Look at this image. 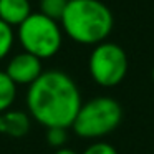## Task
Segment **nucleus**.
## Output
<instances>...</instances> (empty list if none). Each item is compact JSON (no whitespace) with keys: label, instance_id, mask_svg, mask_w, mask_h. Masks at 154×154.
Masks as SVG:
<instances>
[{"label":"nucleus","instance_id":"1","mask_svg":"<svg viewBox=\"0 0 154 154\" xmlns=\"http://www.w3.org/2000/svg\"><path fill=\"white\" fill-rule=\"evenodd\" d=\"M30 116L45 128H71L81 108V93L68 73L48 70L28 86Z\"/></svg>","mask_w":154,"mask_h":154},{"label":"nucleus","instance_id":"2","mask_svg":"<svg viewBox=\"0 0 154 154\" xmlns=\"http://www.w3.org/2000/svg\"><path fill=\"white\" fill-rule=\"evenodd\" d=\"M60 25L63 33L73 42L96 47L108 40L114 18L101 0H71L65 8Z\"/></svg>","mask_w":154,"mask_h":154},{"label":"nucleus","instance_id":"3","mask_svg":"<svg viewBox=\"0 0 154 154\" xmlns=\"http://www.w3.org/2000/svg\"><path fill=\"white\" fill-rule=\"evenodd\" d=\"M123 119V108L111 96H96L86 103H81V108L75 118L73 131L80 137L98 139L111 134Z\"/></svg>","mask_w":154,"mask_h":154},{"label":"nucleus","instance_id":"4","mask_svg":"<svg viewBox=\"0 0 154 154\" xmlns=\"http://www.w3.org/2000/svg\"><path fill=\"white\" fill-rule=\"evenodd\" d=\"M17 28L18 42L27 53L40 60H47L60 51L63 43V30L60 22L37 12L25 18Z\"/></svg>","mask_w":154,"mask_h":154},{"label":"nucleus","instance_id":"5","mask_svg":"<svg viewBox=\"0 0 154 154\" xmlns=\"http://www.w3.org/2000/svg\"><path fill=\"white\" fill-rule=\"evenodd\" d=\"M129 61L124 48L113 42H103L93 48L88 60V70L94 83L113 88L126 78Z\"/></svg>","mask_w":154,"mask_h":154},{"label":"nucleus","instance_id":"6","mask_svg":"<svg viewBox=\"0 0 154 154\" xmlns=\"http://www.w3.org/2000/svg\"><path fill=\"white\" fill-rule=\"evenodd\" d=\"M5 73L8 75V78L15 85H27V86H30L43 73V66H42L40 58L33 57V55L27 53V51H22V53L15 55L8 61Z\"/></svg>","mask_w":154,"mask_h":154},{"label":"nucleus","instance_id":"7","mask_svg":"<svg viewBox=\"0 0 154 154\" xmlns=\"http://www.w3.org/2000/svg\"><path fill=\"white\" fill-rule=\"evenodd\" d=\"M30 131V116L20 109H7L0 113V134L22 137Z\"/></svg>","mask_w":154,"mask_h":154},{"label":"nucleus","instance_id":"8","mask_svg":"<svg viewBox=\"0 0 154 154\" xmlns=\"http://www.w3.org/2000/svg\"><path fill=\"white\" fill-rule=\"evenodd\" d=\"M32 14L30 0H0V20L12 28L18 27Z\"/></svg>","mask_w":154,"mask_h":154},{"label":"nucleus","instance_id":"9","mask_svg":"<svg viewBox=\"0 0 154 154\" xmlns=\"http://www.w3.org/2000/svg\"><path fill=\"white\" fill-rule=\"evenodd\" d=\"M17 98V85L8 78L5 71H0V113L10 109Z\"/></svg>","mask_w":154,"mask_h":154},{"label":"nucleus","instance_id":"10","mask_svg":"<svg viewBox=\"0 0 154 154\" xmlns=\"http://www.w3.org/2000/svg\"><path fill=\"white\" fill-rule=\"evenodd\" d=\"M66 5H68V0H40L38 2L40 14L57 22L61 20Z\"/></svg>","mask_w":154,"mask_h":154},{"label":"nucleus","instance_id":"11","mask_svg":"<svg viewBox=\"0 0 154 154\" xmlns=\"http://www.w3.org/2000/svg\"><path fill=\"white\" fill-rule=\"evenodd\" d=\"M14 40H15L14 28L0 20V61L10 53L12 47H14Z\"/></svg>","mask_w":154,"mask_h":154},{"label":"nucleus","instance_id":"12","mask_svg":"<svg viewBox=\"0 0 154 154\" xmlns=\"http://www.w3.org/2000/svg\"><path fill=\"white\" fill-rule=\"evenodd\" d=\"M66 129L65 128H48L47 129V141L50 146L57 147V149H60V147H65V143H66Z\"/></svg>","mask_w":154,"mask_h":154},{"label":"nucleus","instance_id":"13","mask_svg":"<svg viewBox=\"0 0 154 154\" xmlns=\"http://www.w3.org/2000/svg\"><path fill=\"white\" fill-rule=\"evenodd\" d=\"M81 154H118V151L114 149V146H111L109 143L98 141V143L90 144Z\"/></svg>","mask_w":154,"mask_h":154},{"label":"nucleus","instance_id":"14","mask_svg":"<svg viewBox=\"0 0 154 154\" xmlns=\"http://www.w3.org/2000/svg\"><path fill=\"white\" fill-rule=\"evenodd\" d=\"M55 154H78V152L73 149H70V147H60V149L55 151Z\"/></svg>","mask_w":154,"mask_h":154},{"label":"nucleus","instance_id":"15","mask_svg":"<svg viewBox=\"0 0 154 154\" xmlns=\"http://www.w3.org/2000/svg\"><path fill=\"white\" fill-rule=\"evenodd\" d=\"M151 78H152V81H154V68H152V71H151Z\"/></svg>","mask_w":154,"mask_h":154},{"label":"nucleus","instance_id":"16","mask_svg":"<svg viewBox=\"0 0 154 154\" xmlns=\"http://www.w3.org/2000/svg\"><path fill=\"white\" fill-rule=\"evenodd\" d=\"M68 2H71V0H68Z\"/></svg>","mask_w":154,"mask_h":154}]
</instances>
